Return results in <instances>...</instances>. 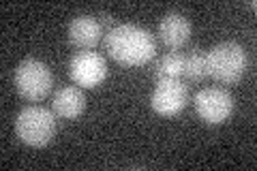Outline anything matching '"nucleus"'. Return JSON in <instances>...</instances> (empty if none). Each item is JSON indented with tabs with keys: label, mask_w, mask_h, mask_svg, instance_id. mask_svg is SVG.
<instances>
[{
	"label": "nucleus",
	"mask_w": 257,
	"mask_h": 171,
	"mask_svg": "<svg viewBox=\"0 0 257 171\" xmlns=\"http://www.w3.org/2000/svg\"><path fill=\"white\" fill-rule=\"evenodd\" d=\"M105 50L122 67H144L157 54V41L146 28L120 24L105 35Z\"/></svg>",
	"instance_id": "f257e3e1"
},
{
	"label": "nucleus",
	"mask_w": 257,
	"mask_h": 171,
	"mask_svg": "<svg viewBox=\"0 0 257 171\" xmlns=\"http://www.w3.org/2000/svg\"><path fill=\"white\" fill-rule=\"evenodd\" d=\"M208 58V77H214L221 84H236L242 79L244 71L248 67V56L242 45L234 41L214 45L206 54Z\"/></svg>",
	"instance_id": "f03ea898"
},
{
	"label": "nucleus",
	"mask_w": 257,
	"mask_h": 171,
	"mask_svg": "<svg viewBox=\"0 0 257 171\" xmlns=\"http://www.w3.org/2000/svg\"><path fill=\"white\" fill-rule=\"evenodd\" d=\"M58 128L56 113L45 107H26L15 118V135L32 148H43L47 145Z\"/></svg>",
	"instance_id": "7ed1b4c3"
},
{
	"label": "nucleus",
	"mask_w": 257,
	"mask_h": 171,
	"mask_svg": "<svg viewBox=\"0 0 257 171\" xmlns=\"http://www.w3.org/2000/svg\"><path fill=\"white\" fill-rule=\"evenodd\" d=\"M13 84L18 88L22 99L41 101L52 90L54 75L45 62L37 60V58H26L18 64V69H15Z\"/></svg>",
	"instance_id": "20e7f679"
},
{
	"label": "nucleus",
	"mask_w": 257,
	"mask_h": 171,
	"mask_svg": "<svg viewBox=\"0 0 257 171\" xmlns=\"http://www.w3.org/2000/svg\"><path fill=\"white\" fill-rule=\"evenodd\" d=\"M234 96L223 88H204L195 94V111L206 124H221L234 113Z\"/></svg>",
	"instance_id": "39448f33"
},
{
	"label": "nucleus",
	"mask_w": 257,
	"mask_h": 171,
	"mask_svg": "<svg viewBox=\"0 0 257 171\" xmlns=\"http://www.w3.org/2000/svg\"><path fill=\"white\" fill-rule=\"evenodd\" d=\"M69 75L79 88H96L107 77V62L96 52H77L69 64Z\"/></svg>",
	"instance_id": "423d86ee"
},
{
	"label": "nucleus",
	"mask_w": 257,
	"mask_h": 171,
	"mask_svg": "<svg viewBox=\"0 0 257 171\" xmlns=\"http://www.w3.org/2000/svg\"><path fill=\"white\" fill-rule=\"evenodd\" d=\"M189 88L180 79H159L150 94L152 109L161 116H176L187 107Z\"/></svg>",
	"instance_id": "0eeeda50"
},
{
	"label": "nucleus",
	"mask_w": 257,
	"mask_h": 171,
	"mask_svg": "<svg viewBox=\"0 0 257 171\" xmlns=\"http://www.w3.org/2000/svg\"><path fill=\"white\" fill-rule=\"evenodd\" d=\"M101 35H103V28L96 22L94 15H77L69 24V43L75 50H82V52L94 50L96 43L101 41Z\"/></svg>",
	"instance_id": "6e6552de"
},
{
	"label": "nucleus",
	"mask_w": 257,
	"mask_h": 171,
	"mask_svg": "<svg viewBox=\"0 0 257 171\" xmlns=\"http://www.w3.org/2000/svg\"><path fill=\"white\" fill-rule=\"evenodd\" d=\"M191 30L193 28H191V22L187 15L172 11L159 24V39H161V43L167 45L170 50H180V47L189 43Z\"/></svg>",
	"instance_id": "1a4fd4ad"
},
{
	"label": "nucleus",
	"mask_w": 257,
	"mask_h": 171,
	"mask_svg": "<svg viewBox=\"0 0 257 171\" xmlns=\"http://www.w3.org/2000/svg\"><path fill=\"white\" fill-rule=\"evenodd\" d=\"M52 109L58 118L62 120H75L84 113L86 109V96L82 92L79 86H67L60 88L58 92L54 94L52 101Z\"/></svg>",
	"instance_id": "9d476101"
},
{
	"label": "nucleus",
	"mask_w": 257,
	"mask_h": 171,
	"mask_svg": "<svg viewBox=\"0 0 257 171\" xmlns=\"http://www.w3.org/2000/svg\"><path fill=\"white\" fill-rule=\"evenodd\" d=\"M182 75L189 81H204L208 77V58L204 52H191L189 56H184V71Z\"/></svg>",
	"instance_id": "9b49d317"
},
{
	"label": "nucleus",
	"mask_w": 257,
	"mask_h": 171,
	"mask_svg": "<svg viewBox=\"0 0 257 171\" xmlns=\"http://www.w3.org/2000/svg\"><path fill=\"white\" fill-rule=\"evenodd\" d=\"M182 71H184V56L182 54H167L157 62L155 77L157 79H180Z\"/></svg>",
	"instance_id": "f8f14e48"
},
{
	"label": "nucleus",
	"mask_w": 257,
	"mask_h": 171,
	"mask_svg": "<svg viewBox=\"0 0 257 171\" xmlns=\"http://www.w3.org/2000/svg\"><path fill=\"white\" fill-rule=\"evenodd\" d=\"M96 22L101 24V28L105 26L107 32H109V30H111V24H114V18H111V15H107V13H101V15H96Z\"/></svg>",
	"instance_id": "ddd939ff"
}]
</instances>
